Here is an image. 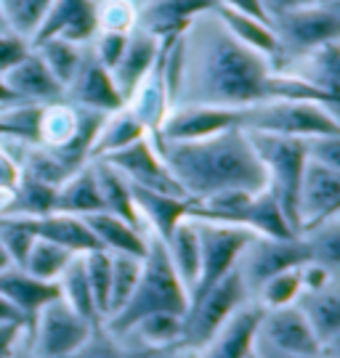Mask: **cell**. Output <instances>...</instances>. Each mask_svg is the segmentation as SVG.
<instances>
[{"mask_svg":"<svg viewBox=\"0 0 340 358\" xmlns=\"http://www.w3.org/2000/svg\"><path fill=\"white\" fill-rule=\"evenodd\" d=\"M157 51H160V43L147 35V32H141L139 27L128 35V45L123 56H120V62L114 64V69L109 72L114 80V85L120 90V96L128 101V96L133 93V88L141 83V77L149 72V66L154 64V59H157Z\"/></svg>","mask_w":340,"mask_h":358,"instance_id":"24","label":"cell"},{"mask_svg":"<svg viewBox=\"0 0 340 358\" xmlns=\"http://www.w3.org/2000/svg\"><path fill=\"white\" fill-rule=\"evenodd\" d=\"M130 196L139 217L147 226V234L157 236L160 242H168V236L176 231L181 220H189V199L173 196V194L151 192L130 183Z\"/></svg>","mask_w":340,"mask_h":358,"instance_id":"20","label":"cell"},{"mask_svg":"<svg viewBox=\"0 0 340 358\" xmlns=\"http://www.w3.org/2000/svg\"><path fill=\"white\" fill-rule=\"evenodd\" d=\"M32 229L38 239L53 242L75 252V255H86L93 250H101L99 239L93 236V231L86 226V220L77 215H67V213H48L43 217H32Z\"/></svg>","mask_w":340,"mask_h":358,"instance_id":"23","label":"cell"},{"mask_svg":"<svg viewBox=\"0 0 340 358\" xmlns=\"http://www.w3.org/2000/svg\"><path fill=\"white\" fill-rule=\"evenodd\" d=\"M147 136H149L147 128L128 112V106H123V109L104 117V122L99 125V133L93 138V146H90V159H101L107 154L120 152V149H125V146L141 141Z\"/></svg>","mask_w":340,"mask_h":358,"instance_id":"32","label":"cell"},{"mask_svg":"<svg viewBox=\"0 0 340 358\" xmlns=\"http://www.w3.org/2000/svg\"><path fill=\"white\" fill-rule=\"evenodd\" d=\"M0 294L25 316L27 329H29L35 313L48 300L59 297V289H56V282H40L35 276H29L25 268L11 266V268L0 271Z\"/></svg>","mask_w":340,"mask_h":358,"instance_id":"22","label":"cell"},{"mask_svg":"<svg viewBox=\"0 0 340 358\" xmlns=\"http://www.w3.org/2000/svg\"><path fill=\"white\" fill-rule=\"evenodd\" d=\"M298 279H301V292H319L329 284H335V271H329L322 263L308 260L298 268Z\"/></svg>","mask_w":340,"mask_h":358,"instance_id":"52","label":"cell"},{"mask_svg":"<svg viewBox=\"0 0 340 358\" xmlns=\"http://www.w3.org/2000/svg\"><path fill=\"white\" fill-rule=\"evenodd\" d=\"M245 229L252 231L255 236H268V239H290L298 236L290 220L285 217L282 207L277 205L274 194L264 189V192L252 194L247 215H245Z\"/></svg>","mask_w":340,"mask_h":358,"instance_id":"34","label":"cell"},{"mask_svg":"<svg viewBox=\"0 0 340 358\" xmlns=\"http://www.w3.org/2000/svg\"><path fill=\"white\" fill-rule=\"evenodd\" d=\"M11 358H35V356H32V350H29V348H22V345H19L11 353Z\"/></svg>","mask_w":340,"mask_h":358,"instance_id":"60","label":"cell"},{"mask_svg":"<svg viewBox=\"0 0 340 358\" xmlns=\"http://www.w3.org/2000/svg\"><path fill=\"white\" fill-rule=\"evenodd\" d=\"M308 260H311V252L303 242V236H290V239L252 236L237 260V271H240L247 292L252 294L266 279L277 276L282 271L301 268Z\"/></svg>","mask_w":340,"mask_h":358,"instance_id":"10","label":"cell"},{"mask_svg":"<svg viewBox=\"0 0 340 358\" xmlns=\"http://www.w3.org/2000/svg\"><path fill=\"white\" fill-rule=\"evenodd\" d=\"M186 310H189V292L178 279L176 268L168 257V250H165V242L147 234V255L141 257L139 284H136L133 294L128 297L125 306L120 308L114 316L104 319V327L117 340H123L128 329L149 313L186 316Z\"/></svg>","mask_w":340,"mask_h":358,"instance_id":"3","label":"cell"},{"mask_svg":"<svg viewBox=\"0 0 340 358\" xmlns=\"http://www.w3.org/2000/svg\"><path fill=\"white\" fill-rule=\"evenodd\" d=\"M298 294H301V279H298V268H292L266 279L252 292V303L258 308H264V310H277V308L295 306Z\"/></svg>","mask_w":340,"mask_h":358,"instance_id":"42","label":"cell"},{"mask_svg":"<svg viewBox=\"0 0 340 358\" xmlns=\"http://www.w3.org/2000/svg\"><path fill=\"white\" fill-rule=\"evenodd\" d=\"M0 321H13V324H25V327H27L25 316H22V313H19V310L8 303L3 294H0Z\"/></svg>","mask_w":340,"mask_h":358,"instance_id":"58","label":"cell"},{"mask_svg":"<svg viewBox=\"0 0 340 358\" xmlns=\"http://www.w3.org/2000/svg\"><path fill=\"white\" fill-rule=\"evenodd\" d=\"M83 220L93 231V236L99 239L101 250H107L112 255H147V234H141L133 226H128L125 220H120L117 215L90 213V215H83Z\"/></svg>","mask_w":340,"mask_h":358,"instance_id":"29","label":"cell"},{"mask_svg":"<svg viewBox=\"0 0 340 358\" xmlns=\"http://www.w3.org/2000/svg\"><path fill=\"white\" fill-rule=\"evenodd\" d=\"M35 229H32V217H16V215H0V244L8 252L11 263L16 268H22L29 247L35 242Z\"/></svg>","mask_w":340,"mask_h":358,"instance_id":"46","label":"cell"},{"mask_svg":"<svg viewBox=\"0 0 340 358\" xmlns=\"http://www.w3.org/2000/svg\"><path fill=\"white\" fill-rule=\"evenodd\" d=\"M292 75L308 80L316 88L327 90L332 96H340V45L338 40H329L314 51L303 53L282 66Z\"/></svg>","mask_w":340,"mask_h":358,"instance_id":"27","label":"cell"},{"mask_svg":"<svg viewBox=\"0 0 340 358\" xmlns=\"http://www.w3.org/2000/svg\"><path fill=\"white\" fill-rule=\"evenodd\" d=\"M141 276V257L133 255H112V284H109V310L107 319L114 316L133 294Z\"/></svg>","mask_w":340,"mask_h":358,"instance_id":"44","label":"cell"},{"mask_svg":"<svg viewBox=\"0 0 340 358\" xmlns=\"http://www.w3.org/2000/svg\"><path fill=\"white\" fill-rule=\"evenodd\" d=\"M96 62L101 66H107L109 72L114 69V64L120 62V56L128 45V35H117V32H96V38L88 43Z\"/></svg>","mask_w":340,"mask_h":358,"instance_id":"49","label":"cell"},{"mask_svg":"<svg viewBox=\"0 0 340 358\" xmlns=\"http://www.w3.org/2000/svg\"><path fill=\"white\" fill-rule=\"evenodd\" d=\"M340 210V170L319 162H306L298 192V236L319 229Z\"/></svg>","mask_w":340,"mask_h":358,"instance_id":"12","label":"cell"},{"mask_svg":"<svg viewBox=\"0 0 340 358\" xmlns=\"http://www.w3.org/2000/svg\"><path fill=\"white\" fill-rule=\"evenodd\" d=\"M306 157L308 162H319L325 167L340 170V136H314L306 138Z\"/></svg>","mask_w":340,"mask_h":358,"instance_id":"50","label":"cell"},{"mask_svg":"<svg viewBox=\"0 0 340 358\" xmlns=\"http://www.w3.org/2000/svg\"><path fill=\"white\" fill-rule=\"evenodd\" d=\"M240 128L287 138L340 136L338 112L311 101H258L240 106Z\"/></svg>","mask_w":340,"mask_h":358,"instance_id":"4","label":"cell"},{"mask_svg":"<svg viewBox=\"0 0 340 358\" xmlns=\"http://www.w3.org/2000/svg\"><path fill=\"white\" fill-rule=\"evenodd\" d=\"M16 180H19V167L8 157V152L0 146V192H11Z\"/></svg>","mask_w":340,"mask_h":358,"instance_id":"56","label":"cell"},{"mask_svg":"<svg viewBox=\"0 0 340 358\" xmlns=\"http://www.w3.org/2000/svg\"><path fill=\"white\" fill-rule=\"evenodd\" d=\"M303 3H316V0H301V6H303Z\"/></svg>","mask_w":340,"mask_h":358,"instance_id":"61","label":"cell"},{"mask_svg":"<svg viewBox=\"0 0 340 358\" xmlns=\"http://www.w3.org/2000/svg\"><path fill=\"white\" fill-rule=\"evenodd\" d=\"M96 180H99V194H101V205L104 213L117 215L120 220H125L128 226H133L136 231L147 234V226L139 217L136 207H133V196H130V183H128L112 165L101 162V159H90Z\"/></svg>","mask_w":340,"mask_h":358,"instance_id":"30","label":"cell"},{"mask_svg":"<svg viewBox=\"0 0 340 358\" xmlns=\"http://www.w3.org/2000/svg\"><path fill=\"white\" fill-rule=\"evenodd\" d=\"M125 337H136L144 348H181L184 340V316L178 313H149L139 319Z\"/></svg>","mask_w":340,"mask_h":358,"instance_id":"37","label":"cell"},{"mask_svg":"<svg viewBox=\"0 0 340 358\" xmlns=\"http://www.w3.org/2000/svg\"><path fill=\"white\" fill-rule=\"evenodd\" d=\"M43 103H11L0 106V138L38 143V125Z\"/></svg>","mask_w":340,"mask_h":358,"instance_id":"40","label":"cell"},{"mask_svg":"<svg viewBox=\"0 0 340 358\" xmlns=\"http://www.w3.org/2000/svg\"><path fill=\"white\" fill-rule=\"evenodd\" d=\"M295 308L314 329L316 340L325 345L332 340H340V292L338 282L319 289V292H301L295 300Z\"/></svg>","mask_w":340,"mask_h":358,"instance_id":"26","label":"cell"},{"mask_svg":"<svg viewBox=\"0 0 340 358\" xmlns=\"http://www.w3.org/2000/svg\"><path fill=\"white\" fill-rule=\"evenodd\" d=\"M56 189L46 180H38L32 176L19 173L16 186L8 194V202L3 205L0 215H16V217H43L53 213V202H56Z\"/></svg>","mask_w":340,"mask_h":358,"instance_id":"31","label":"cell"},{"mask_svg":"<svg viewBox=\"0 0 340 358\" xmlns=\"http://www.w3.org/2000/svg\"><path fill=\"white\" fill-rule=\"evenodd\" d=\"M56 289H59V297H62L64 303L72 308L75 313H80L83 319L93 321V324H99L101 316H99V310H96V303H93V294H90L83 255H75L67 263V268L62 271V276L56 279Z\"/></svg>","mask_w":340,"mask_h":358,"instance_id":"36","label":"cell"},{"mask_svg":"<svg viewBox=\"0 0 340 358\" xmlns=\"http://www.w3.org/2000/svg\"><path fill=\"white\" fill-rule=\"evenodd\" d=\"M101 324V321H99ZM96 324L83 319L62 297H53L35 313L29 324V350L35 358H69L88 340Z\"/></svg>","mask_w":340,"mask_h":358,"instance_id":"8","label":"cell"},{"mask_svg":"<svg viewBox=\"0 0 340 358\" xmlns=\"http://www.w3.org/2000/svg\"><path fill=\"white\" fill-rule=\"evenodd\" d=\"M0 83L22 103H50L64 99V88L46 69V64L40 62V56L35 51L27 59H22L16 66H11L6 75H0Z\"/></svg>","mask_w":340,"mask_h":358,"instance_id":"21","label":"cell"},{"mask_svg":"<svg viewBox=\"0 0 340 358\" xmlns=\"http://www.w3.org/2000/svg\"><path fill=\"white\" fill-rule=\"evenodd\" d=\"M101 162L112 165L128 183L141 186V189H151V192L173 194V196H186L181 192L178 180L173 178V173L168 170V165L163 162L160 152L154 149L151 138H141V141L130 143L120 152H112L107 157H101ZM189 199V196H186Z\"/></svg>","mask_w":340,"mask_h":358,"instance_id":"11","label":"cell"},{"mask_svg":"<svg viewBox=\"0 0 340 358\" xmlns=\"http://www.w3.org/2000/svg\"><path fill=\"white\" fill-rule=\"evenodd\" d=\"M250 300V292L242 282L237 266L229 271L221 282L210 287L208 292L197 297L184 316V340L181 348L191 353H200L215 337V332L226 324L245 303Z\"/></svg>","mask_w":340,"mask_h":358,"instance_id":"6","label":"cell"},{"mask_svg":"<svg viewBox=\"0 0 340 358\" xmlns=\"http://www.w3.org/2000/svg\"><path fill=\"white\" fill-rule=\"evenodd\" d=\"M29 53H32L29 40H25L11 29H0V75H6L11 66H16Z\"/></svg>","mask_w":340,"mask_h":358,"instance_id":"51","label":"cell"},{"mask_svg":"<svg viewBox=\"0 0 340 358\" xmlns=\"http://www.w3.org/2000/svg\"><path fill=\"white\" fill-rule=\"evenodd\" d=\"M213 11L240 43H245V45L252 48L255 53L266 56V59L271 62V69H279V66H282V45H279V40H277V35H274V29H271V24H266L261 19H252L247 13L231 11L226 6H215Z\"/></svg>","mask_w":340,"mask_h":358,"instance_id":"25","label":"cell"},{"mask_svg":"<svg viewBox=\"0 0 340 358\" xmlns=\"http://www.w3.org/2000/svg\"><path fill=\"white\" fill-rule=\"evenodd\" d=\"M25 324H13V321H0V358H11V353L19 348L25 337Z\"/></svg>","mask_w":340,"mask_h":358,"instance_id":"53","label":"cell"},{"mask_svg":"<svg viewBox=\"0 0 340 358\" xmlns=\"http://www.w3.org/2000/svg\"><path fill=\"white\" fill-rule=\"evenodd\" d=\"M149 138L189 199H202L221 189H242L250 194L266 189V170L247 130L229 128L197 141H168L163 136Z\"/></svg>","mask_w":340,"mask_h":358,"instance_id":"2","label":"cell"},{"mask_svg":"<svg viewBox=\"0 0 340 358\" xmlns=\"http://www.w3.org/2000/svg\"><path fill=\"white\" fill-rule=\"evenodd\" d=\"M215 6H226L231 11H240V13H247L252 19H261L266 24H271V19H268V13L264 11V6H261V0H215Z\"/></svg>","mask_w":340,"mask_h":358,"instance_id":"55","label":"cell"},{"mask_svg":"<svg viewBox=\"0 0 340 358\" xmlns=\"http://www.w3.org/2000/svg\"><path fill=\"white\" fill-rule=\"evenodd\" d=\"M215 0H144L139 3L136 27L157 43L176 40L186 32V27L205 11H213Z\"/></svg>","mask_w":340,"mask_h":358,"instance_id":"17","label":"cell"},{"mask_svg":"<svg viewBox=\"0 0 340 358\" xmlns=\"http://www.w3.org/2000/svg\"><path fill=\"white\" fill-rule=\"evenodd\" d=\"M48 6L50 0H0V22L6 29L32 40Z\"/></svg>","mask_w":340,"mask_h":358,"instance_id":"41","label":"cell"},{"mask_svg":"<svg viewBox=\"0 0 340 358\" xmlns=\"http://www.w3.org/2000/svg\"><path fill=\"white\" fill-rule=\"evenodd\" d=\"M264 316V308L255 303H245V306L231 316V319L215 332V337L202 348L194 358H247L252 353V343L258 334V324Z\"/></svg>","mask_w":340,"mask_h":358,"instance_id":"19","label":"cell"},{"mask_svg":"<svg viewBox=\"0 0 340 358\" xmlns=\"http://www.w3.org/2000/svg\"><path fill=\"white\" fill-rule=\"evenodd\" d=\"M252 353H255V358H319V356H290V353H279V350L268 348L266 343H261L258 337H255V343H252Z\"/></svg>","mask_w":340,"mask_h":358,"instance_id":"57","label":"cell"},{"mask_svg":"<svg viewBox=\"0 0 340 358\" xmlns=\"http://www.w3.org/2000/svg\"><path fill=\"white\" fill-rule=\"evenodd\" d=\"M64 101H69L72 106H80V109L101 112V115H112V112L125 106V99L120 96L109 69L96 62L90 45L83 48V59H80V66H77V75L64 88Z\"/></svg>","mask_w":340,"mask_h":358,"instance_id":"13","label":"cell"},{"mask_svg":"<svg viewBox=\"0 0 340 358\" xmlns=\"http://www.w3.org/2000/svg\"><path fill=\"white\" fill-rule=\"evenodd\" d=\"M306 247H308V252H311V260L314 263H322V266H327L329 271H335L338 273V266H340V223L338 217H332L327 223H322L319 229L314 231H306L301 234Z\"/></svg>","mask_w":340,"mask_h":358,"instance_id":"45","label":"cell"},{"mask_svg":"<svg viewBox=\"0 0 340 358\" xmlns=\"http://www.w3.org/2000/svg\"><path fill=\"white\" fill-rule=\"evenodd\" d=\"M86 263V276H88V287L93 294V303L99 310L101 321L107 319L109 310V284H112V252L107 250H93L83 255Z\"/></svg>","mask_w":340,"mask_h":358,"instance_id":"43","label":"cell"},{"mask_svg":"<svg viewBox=\"0 0 340 358\" xmlns=\"http://www.w3.org/2000/svg\"><path fill=\"white\" fill-rule=\"evenodd\" d=\"M165 250H168V257H170L181 284L191 294L197 276H200V236L194 229V220H181L176 231L168 236Z\"/></svg>","mask_w":340,"mask_h":358,"instance_id":"33","label":"cell"},{"mask_svg":"<svg viewBox=\"0 0 340 358\" xmlns=\"http://www.w3.org/2000/svg\"><path fill=\"white\" fill-rule=\"evenodd\" d=\"M173 40H163L154 64L149 66V72L141 77V83L133 88V93L128 96V112L139 120L147 128V133H157L163 128L165 117L170 112V93H168V83H165V51Z\"/></svg>","mask_w":340,"mask_h":358,"instance_id":"18","label":"cell"},{"mask_svg":"<svg viewBox=\"0 0 340 358\" xmlns=\"http://www.w3.org/2000/svg\"><path fill=\"white\" fill-rule=\"evenodd\" d=\"M80 125V109L69 101H50L43 103L38 125V143L46 149H64L75 138Z\"/></svg>","mask_w":340,"mask_h":358,"instance_id":"35","label":"cell"},{"mask_svg":"<svg viewBox=\"0 0 340 358\" xmlns=\"http://www.w3.org/2000/svg\"><path fill=\"white\" fill-rule=\"evenodd\" d=\"M255 337L268 348L290 356H319L322 350V343L316 340L314 329L308 327V321L303 319V313L295 306L264 310Z\"/></svg>","mask_w":340,"mask_h":358,"instance_id":"15","label":"cell"},{"mask_svg":"<svg viewBox=\"0 0 340 358\" xmlns=\"http://www.w3.org/2000/svg\"><path fill=\"white\" fill-rule=\"evenodd\" d=\"M247 358H255V353H250V356H247Z\"/></svg>","mask_w":340,"mask_h":358,"instance_id":"63","label":"cell"},{"mask_svg":"<svg viewBox=\"0 0 340 358\" xmlns=\"http://www.w3.org/2000/svg\"><path fill=\"white\" fill-rule=\"evenodd\" d=\"M69 358H128V350L114 334H109V329L101 321L90 329L88 340L77 348Z\"/></svg>","mask_w":340,"mask_h":358,"instance_id":"48","label":"cell"},{"mask_svg":"<svg viewBox=\"0 0 340 358\" xmlns=\"http://www.w3.org/2000/svg\"><path fill=\"white\" fill-rule=\"evenodd\" d=\"M48 38L88 45L96 38V0H50L29 45H38Z\"/></svg>","mask_w":340,"mask_h":358,"instance_id":"16","label":"cell"},{"mask_svg":"<svg viewBox=\"0 0 340 358\" xmlns=\"http://www.w3.org/2000/svg\"><path fill=\"white\" fill-rule=\"evenodd\" d=\"M194 229L200 236V276L189 294V306L237 266L242 250L255 236L252 231L242 226H221V223H205V220H194Z\"/></svg>","mask_w":340,"mask_h":358,"instance_id":"9","label":"cell"},{"mask_svg":"<svg viewBox=\"0 0 340 358\" xmlns=\"http://www.w3.org/2000/svg\"><path fill=\"white\" fill-rule=\"evenodd\" d=\"M133 3H136V6H139V3H144V0H133Z\"/></svg>","mask_w":340,"mask_h":358,"instance_id":"62","label":"cell"},{"mask_svg":"<svg viewBox=\"0 0 340 358\" xmlns=\"http://www.w3.org/2000/svg\"><path fill=\"white\" fill-rule=\"evenodd\" d=\"M261 165L266 170V189L274 194L277 205L298 234V192L306 170V138L247 133Z\"/></svg>","mask_w":340,"mask_h":358,"instance_id":"5","label":"cell"},{"mask_svg":"<svg viewBox=\"0 0 340 358\" xmlns=\"http://www.w3.org/2000/svg\"><path fill=\"white\" fill-rule=\"evenodd\" d=\"M229 128H240V106H205V103H189V106H173L165 117L163 128L151 136H163L168 141H197Z\"/></svg>","mask_w":340,"mask_h":358,"instance_id":"14","label":"cell"},{"mask_svg":"<svg viewBox=\"0 0 340 358\" xmlns=\"http://www.w3.org/2000/svg\"><path fill=\"white\" fill-rule=\"evenodd\" d=\"M271 29L282 45V66L303 53L314 51L340 35V13L335 0L303 3L290 11L279 13L271 22ZM279 66V69H282Z\"/></svg>","mask_w":340,"mask_h":358,"instance_id":"7","label":"cell"},{"mask_svg":"<svg viewBox=\"0 0 340 358\" xmlns=\"http://www.w3.org/2000/svg\"><path fill=\"white\" fill-rule=\"evenodd\" d=\"M53 213H67V215H90V213H104L99 194V180L93 173V165L77 167L69 178L59 183L56 189V202H53Z\"/></svg>","mask_w":340,"mask_h":358,"instance_id":"28","label":"cell"},{"mask_svg":"<svg viewBox=\"0 0 340 358\" xmlns=\"http://www.w3.org/2000/svg\"><path fill=\"white\" fill-rule=\"evenodd\" d=\"M13 263H11V257H8V252L3 250V244H0V271H6V268H11Z\"/></svg>","mask_w":340,"mask_h":358,"instance_id":"59","label":"cell"},{"mask_svg":"<svg viewBox=\"0 0 340 358\" xmlns=\"http://www.w3.org/2000/svg\"><path fill=\"white\" fill-rule=\"evenodd\" d=\"M271 62L229 32L215 11L200 13L165 51V83L173 106H250L264 101Z\"/></svg>","mask_w":340,"mask_h":358,"instance_id":"1","label":"cell"},{"mask_svg":"<svg viewBox=\"0 0 340 358\" xmlns=\"http://www.w3.org/2000/svg\"><path fill=\"white\" fill-rule=\"evenodd\" d=\"M139 6L133 0H99L96 3V32L130 35L136 29Z\"/></svg>","mask_w":340,"mask_h":358,"instance_id":"47","label":"cell"},{"mask_svg":"<svg viewBox=\"0 0 340 358\" xmlns=\"http://www.w3.org/2000/svg\"><path fill=\"white\" fill-rule=\"evenodd\" d=\"M72 257H75V252L64 250L59 244L46 242V239H35L32 247H29V252H27L25 263H22V268L29 276L40 279V282H56Z\"/></svg>","mask_w":340,"mask_h":358,"instance_id":"39","label":"cell"},{"mask_svg":"<svg viewBox=\"0 0 340 358\" xmlns=\"http://www.w3.org/2000/svg\"><path fill=\"white\" fill-rule=\"evenodd\" d=\"M128 358H189L191 350L186 348H144L128 345Z\"/></svg>","mask_w":340,"mask_h":358,"instance_id":"54","label":"cell"},{"mask_svg":"<svg viewBox=\"0 0 340 358\" xmlns=\"http://www.w3.org/2000/svg\"><path fill=\"white\" fill-rule=\"evenodd\" d=\"M83 48L86 45H77V43H69L64 38H48L32 45V51L40 56V62L46 64L50 75L56 77V83L67 88L72 83V77L77 75V66H80V59H83Z\"/></svg>","mask_w":340,"mask_h":358,"instance_id":"38","label":"cell"}]
</instances>
